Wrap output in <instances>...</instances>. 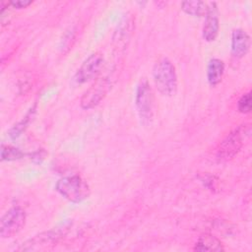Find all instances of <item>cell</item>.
Wrapping results in <instances>:
<instances>
[{"mask_svg": "<svg viewBox=\"0 0 252 252\" xmlns=\"http://www.w3.org/2000/svg\"><path fill=\"white\" fill-rule=\"evenodd\" d=\"M250 135L251 125L249 123L241 124L233 129L220 142L217 151L218 159L226 161L234 158L244 146L245 142L250 138Z\"/></svg>", "mask_w": 252, "mask_h": 252, "instance_id": "obj_1", "label": "cell"}, {"mask_svg": "<svg viewBox=\"0 0 252 252\" xmlns=\"http://www.w3.org/2000/svg\"><path fill=\"white\" fill-rule=\"evenodd\" d=\"M153 77L158 92L163 95H172L177 88L175 67L166 57L159 58L154 65Z\"/></svg>", "mask_w": 252, "mask_h": 252, "instance_id": "obj_2", "label": "cell"}, {"mask_svg": "<svg viewBox=\"0 0 252 252\" xmlns=\"http://www.w3.org/2000/svg\"><path fill=\"white\" fill-rule=\"evenodd\" d=\"M56 191L72 203H80L90 196V186L87 181L78 174L60 178L56 185Z\"/></svg>", "mask_w": 252, "mask_h": 252, "instance_id": "obj_3", "label": "cell"}, {"mask_svg": "<svg viewBox=\"0 0 252 252\" xmlns=\"http://www.w3.org/2000/svg\"><path fill=\"white\" fill-rule=\"evenodd\" d=\"M154 94L147 80L141 81L136 90L135 103L143 123H150L154 115Z\"/></svg>", "mask_w": 252, "mask_h": 252, "instance_id": "obj_4", "label": "cell"}, {"mask_svg": "<svg viewBox=\"0 0 252 252\" xmlns=\"http://www.w3.org/2000/svg\"><path fill=\"white\" fill-rule=\"evenodd\" d=\"M26 213L21 207L9 209L0 220V235L2 238L12 237L17 234L25 225Z\"/></svg>", "mask_w": 252, "mask_h": 252, "instance_id": "obj_5", "label": "cell"}, {"mask_svg": "<svg viewBox=\"0 0 252 252\" xmlns=\"http://www.w3.org/2000/svg\"><path fill=\"white\" fill-rule=\"evenodd\" d=\"M112 88V82L108 77L97 79L94 85L87 90L81 98V107L84 109H91L96 106L108 94Z\"/></svg>", "mask_w": 252, "mask_h": 252, "instance_id": "obj_6", "label": "cell"}, {"mask_svg": "<svg viewBox=\"0 0 252 252\" xmlns=\"http://www.w3.org/2000/svg\"><path fill=\"white\" fill-rule=\"evenodd\" d=\"M104 58L100 52L92 53L88 56L75 74V81L78 84H84L94 80L99 74L103 66Z\"/></svg>", "mask_w": 252, "mask_h": 252, "instance_id": "obj_7", "label": "cell"}, {"mask_svg": "<svg viewBox=\"0 0 252 252\" xmlns=\"http://www.w3.org/2000/svg\"><path fill=\"white\" fill-rule=\"evenodd\" d=\"M205 24L203 27V37L206 41H214L220 30V19L219 10L216 2L208 4V11L205 16Z\"/></svg>", "mask_w": 252, "mask_h": 252, "instance_id": "obj_8", "label": "cell"}, {"mask_svg": "<svg viewBox=\"0 0 252 252\" xmlns=\"http://www.w3.org/2000/svg\"><path fill=\"white\" fill-rule=\"evenodd\" d=\"M67 227L62 228H56L53 230H49L43 233H40L38 235H35L34 237L31 238L26 243H23V250H34L35 246L38 245L39 249L43 246H48L49 244L56 243V241L61 237L62 234H64V229Z\"/></svg>", "mask_w": 252, "mask_h": 252, "instance_id": "obj_9", "label": "cell"}, {"mask_svg": "<svg viewBox=\"0 0 252 252\" xmlns=\"http://www.w3.org/2000/svg\"><path fill=\"white\" fill-rule=\"evenodd\" d=\"M250 48V36L242 29L233 30L231 33V53L235 58L245 56Z\"/></svg>", "mask_w": 252, "mask_h": 252, "instance_id": "obj_10", "label": "cell"}, {"mask_svg": "<svg viewBox=\"0 0 252 252\" xmlns=\"http://www.w3.org/2000/svg\"><path fill=\"white\" fill-rule=\"evenodd\" d=\"M224 73V63L219 58H212L207 66V79L211 86L215 87L221 82Z\"/></svg>", "mask_w": 252, "mask_h": 252, "instance_id": "obj_11", "label": "cell"}, {"mask_svg": "<svg viewBox=\"0 0 252 252\" xmlns=\"http://www.w3.org/2000/svg\"><path fill=\"white\" fill-rule=\"evenodd\" d=\"M224 248L219 238L210 233L202 234L194 246V251H223Z\"/></svg>", "mask_w": 252, "mask_h": 252, "instance_id": "obj_12", "label": "cell"}, {"mask_svg": "<svg viewBox=\"0 0 252 252\" xmlns=\"http://www.w3.org/2000/svg\"><path fill=\"white\" fill-rule=\"evenodd\" d=\"M181 9L192 17H205L208 11V4L198 0L184 1L181 3Z\"/></svg>", "mask_w": 252, "mask_h": 252, "instance_id": "obj_13", "label": "cell"}, {"mask_svg": "<svg viewBox=\"0 0 252 252\" xmlns=\"http://www.w3.org/2000/svg\"><path fill=\"white\" fill-rule=\"evenodd\" d=\"M35 107H36V104H34L29 111L28 113L26 114V116L17 124H15L10 130H9V136L12 138V139H15L17 137H19L23 131H25V129L28 127V125L30 124V122L32 121L34 113H35Z\"/></svg>", "mask_w": 252, "mask_h": 252, "instance_id": "obj_14", "label": "cell"}, {"mask_svg": "<svg viewBox=\"0 0 252 252\" xmlns=\"http://www.w3.org/2000/svg\"><path fill=\"white\" fill-rule=\"evenodd\" d=\"M25 157V153L20 149L10 146V145H2L1 146V159L2 160H17L21 159Z\"/></svg>", "mask_w": 252, "mask_h": 252, "instance_id": "obj_15", "label": "cell"}, {"mask_svg": "<svg viewBox=\"0 0 252 252\" xmlns=\"http://www.w3.org/2000/svg\"><path fill=\"white\" fill-rule=\"evenodd\" d=\"M238 111L241 113H249L251 111V93L244 94L237 102Z\"/></svg>", "mask_w": 252, "mask_h": 252, "instance_id": "obj_16", "label": "cell"}, {"mask_svg": "<svg viewBox=\"0 0 252 252\" xmlns=\"http://www.w3.org/2000/svg\"><path fill=\"white\" fill-rule=\"evenodd\" d=\"M32 3V1L31 0H14V1H10L8 2V4L16 9H23L28 7L29 5H31Z\"/></svg>", "mask_w": 252, "mask_h": 252, "instance_id": "obj_17", "label": "cell"}]
</instances>
